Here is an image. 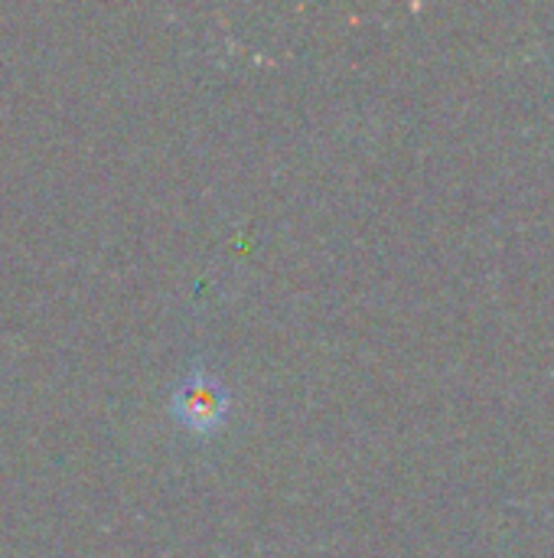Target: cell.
<instances>
[{
    "label": "cell",
    "instance_id": "1",
    "mask_svg": "<svg viewBox=\"0 0 554 558\" xmlns=\"http://www.w3.org/2000/svg\"><path fill=\"white\" fill-rule=\"evenodd\" d=\"M173 418L189 432H212L229 412V389L202 366H193L170 396Z\"/></svg>",
    "mask_w": 554,
    "mask_h": 558
}]
</instances>
